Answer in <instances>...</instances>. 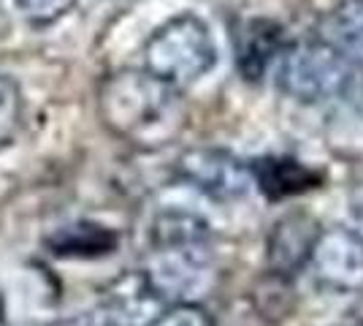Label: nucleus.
<instances>
[{
    "instance_id": "obj_17",
    "label": "nucleus",
    "mask_w": 363,
    "mask_h": 326,
    "mask_svg": "<svg viewBox=\"0 0 363 326\" xmlns=\"http://www.w3.org/2000/svg\"><path fill=\"white\" fill-rule=\"evenodd\" d=\"M0 326H9V324H6V321H3V318H0Z\"/></svg>"
},
{
    "instance_id": "obj_8",
    "label": "nucleus",
    "mask_w": 363,
    "mask_h": 326,
    "mask_svg": "<svg viewBox=\"0 0 363 326\" xmlns=\"http://www.w3.org/2000/svg\"><path fill=\"white\" fill-rule=\"evenodd\" d=\"M252 185L269 202H288L303 193H312L325 183V174L298 158L290 156H263L250 161Z\"/></svg>"
},
{
    "instance_id": "obj_18",
    "label": "nucleus",
    "mask_w": 363,
    "mask_h": 326,
    "mask_svg": "<svg viewBox=\"0 0 363 326\" xmlns=\"http://www.w3.org/2000/svg\"><path fill=\"white\" fill-rule=\"evenodd\" d=\"M355 326H363V321H358V324H355Z\"/></svg>"
},
{
    "instance_id": "obj_3",
    "label": "nucleus",
    "mask_w": 363,
    "mask_h": 326,
    "mask_svg": "<svg viewBox=\"0 0 363 326\" xmlns=\"http://www.w3.org/2000/svg\"><path fill=\"white\" fill-rule=\"evenodd\" d=\"M217 65V44L209 25L196 14H179L163 22L144 44V71L184 90Z\"/></svg>"
},
{
    "instance_id": "obj_15",
    "label": "nucleus",
    "mask_w": 363,
    "mask_h": 326,
    "mask_svg": "<svg viewBox=\"0 0 363 326\" xmlns=\"http://www.w3.org/2000/svg\"><path fill=\"white\" fill-rule=\"evenodd\" d=\"M14 3L19 14L25 16L30 25L46 28V25H55L57 19L68 14L76 0H14Z\"/></svg>"
},
{
    "instance_id": "obj_6",
    "label": "nucleus",
    "mask_w": 363,
    "mask_h": 326,
    "mask_svg": "<svg viewBox=\"0 0 363 326\" xmlns=\"http://www.w3.org/2000/svg\"><path fill=\"white\" fill-rule=\"evenodd\" d=\"M177 180L196 188L206 199L220 204L239 202L250 193L252 171L239 156L220 147H193L177 158Z\"/></svg>"
},
{
    "instance_id": "obj_14",
    "label": "nucleus",
    "mask_w": 363,
    "mask_h": 326,
    "mask_svg": "<svg viewBox=\"0 0 363 326\" xmlns=\"http://www.w3.org/2000/svg\"><path fill=\"white\" fill-rule=\"evenodd\" d=\"M144 326H214L212 315L196 302H171Z\"/></svg>"
},
{
    "instance_id": "obj_13",
    "label": "nucleus",
    "mask_w": 363,
    "mask_h": 326,
    "mask_svg": "<svg viewBox=\"0 0 363 326\" xmlns=\"http://www.w3.org/2000/svg\"><path fill=\"white\" fill-rule=\"evenodd\" d=\"M22 90L11 77L0 74V150L16 139L22 128Z\"/></svg>"
},
{
    "instance_id": "obj_7",
    "label": "nucleus",
    "mask_w": 363,
    "mask_h": 326,
    "mask_svg": "<svg viewBox=\"0 0 363 326\" xmlns=\"http://www.w3.org/2000/svg\"><path fill=\"white\" fill-rule=\"evenodd\" d=\"M320 229L323 226L318 223V217L303 210L285 212L274 223L266 237V264L274 278L293 280L296 275H301Z\"/></svg>"
},
{
    "instance_id": "obj_5",
    "label": "nucleus",
    "mask_w": 363,
    "mask_h": 326,
    "mask_svg": "<svg viewBox=\"0 0 363 326\" xmlns=\"http://www.w3.org/2000/svg\"><path fill=\"white\" fill-rule=\"evenodd\" d=\"M320 291L350 296L363 291V234L347 226L320 229L303 269Z\"/></svg>"
},
{
    "instance_id": "obj_1",
    "label": "nucleus",
    "mask_w": 363,
    "mask_h": 326,
    "mask_svg": "<svg viewBox=\"0 0 363 326\" xmlns=\"http://www.w3.org/2000/svg\"><path fill=\"white\" fill-rule=\"evenodd\" d=\"M98 112L114 136L136 147H163L179 136L187 120L179 90L150 71H117L104 79Z\"/></svg>"
},
{
    "instance_id": "obj_9",
    "label": "nucleus",
    "mask_w": 363,
    "mask_h": 326,
    "mask_svg": "<svg viewBox=\"0 0 363 326\" xmlns=\"http://www.w3.org/2000/svg\"><path fill=\"white\" fill-rule=\"evenodd\" d=\"M285 44V31L279 22L266 19V16H252L244 19L233 36V52H236V68L247 82H260L269 74L277 58L282 55Z\"/></svg>"
},
{
    "instance_id": "obj_10",
    "label": "nucleus",
    "mask_w": 363,
    "mask_h": 326,
    "mask_svg": "<svg viewBox=\"0 0 363 326\" xmlns=\"http://www.w3.org/2000/svg\"><path fill=\"white\" fill-rule=\"evenodd\" d=\"M157 299L144 283V275L136 272L117 286V291L108 296L104 305L87 313H76L71 318H62L55 326H138L144 310Z\"/></svg>"
},
{
    "instance_id": "obj_12",
    "label": "nucleus",
    "mask_w": 363,
    "mask_h": 326,
    "mask_svg": "<svg viewBox=\"0 0 363 326\" xmlns=\"http://www.w3.org/2000/svg\"><path fill=\"white\" fill-rule=\"evenodd\" d=\"M318 38L350 65H363V0H339L323 16Z\"/></svg>"
},
{
    "instance_id": "obj_2",
    "label": "nucleus",
    "mask_w": 363,
    "mask_h": 326,
    "mask_svg": "<svg viewBox=\"0 0 363 326\" xmlns=\"http://www.w3.org/2000/svg\"><path fill=\"white\" fill-rule=\"evenodd\" d=\"M152 259L141 272L157 302H190L212 275V229L196 212L163 210L150 229Z\"/></svg>"
},
{
    "instance_id": "obj_16",
    "label": "nucleus",
    "mask_w": 363,
    "mask_h": 326,
    "mask_svg": "<svg viewBox=\"0 0 363 326\" xmlns=\"http://www.w3.org/2000/svg\"><path fill=\"white\" fill-rule=\"evenodd\" d=\"M352 212H358V215L363 217V199H361V202H358V207H355V204H352Z\"/></svg>"
},
{
    "instance_id": "obj_4",
    "label": "nucleus",
    "mask_w": 363,
    "mask_h": 326,
    "mask_svg": "<svg viewBox=\"0 0 363 326\" xmlns=\"http://www.w3.org/2000/svg\"><path fill=\"white\" fill-rule=\"evenodd\" d=\"M352 65L320 38L288 44L277 58V87L298 104H325L347 93Z\"/></svg>"
},
{
    "instance_id": "obj_11",
    "label": "nucleus",
    "mask_w": 363,
    "mask_h": 326,
    "mask_svg": "<svg viewBox=\"0 0 363 326\" xmlns=\"http://www.w3.org/2000/svg\"><path fill=\"white\" fill-rule=\"evenodd\" d=\"M44 245L57 259H106L120 248V234L95 220H76L55 229Z\"/></svg>"
}]
</instances>
